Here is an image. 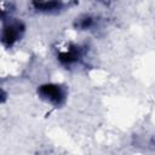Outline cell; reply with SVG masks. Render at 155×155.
<instances>
[{"label": "cell", "mask_w": 155, "mask_h": 155, "mask_svg": "<svg viewBox=\"0 0 155 155\" xmlns=\"http://www.w3.org/2000/svg\"><path fill=\"white\" fill-rule=\"evenodd\" d=\"M19 31H21V27L18 23H13L10 24L8 27L4 28V33H2V40L4 41H8V44H12L15 40H17V38L19 36Z\"/></svg>", "instance_id": "7a4b0ae2"}, {"label": "cell", "mask_w": 155, "mask_h": 155, "mask_svg": "<svg viewBox=\"0 0 155 155\" xmlns=\"http://www.w3.org/2000/svg\"><path fill=\"white\" fill-rule=\"evenodd\" d=\"M38 93L45 102L58 107L65 101V90L57 84H46L39 87Z\"/></svg>", "instance_id": "6da1fadb"}]
</instances>
